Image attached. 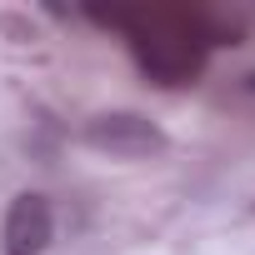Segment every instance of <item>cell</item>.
Segmentation results:
<instances>
[{
    "label": "cell",
    "instance_id": "obj_1",
    "mask_svg": "<svg viewBox=\"0 0 255 255\" xmlns=\"http://www.w3.org/2000/svg\"><path fill=\"white\" fill-rule=\"evenodd\" d=\"M90 20L115 25L130 40L135 65L155 85H190L205 70L210 45H220V25L195 10H90Z\"/></svg>",
    "mask_w": 255,
    "mask_h": 255
},
{
    "label": "cell",
    "instance_id": "obj_3",
    "mask_svg": "<svg viewBox=\"0 0 255 255\" xmlns=\"http://www.w3.org/2000/svg\"><path fill=\"white\" fill-rule=\"evenodd\" d=\"M55 240V210L45 195L20 190L5 210V225H0V250L5 255H40Z\"/></svg>",
    "mask_w": 255,
    "mask_h": 255
},
{
    "label": "cell",
    "instance_id": "obj_4",
    "mask_svg": "<svg viewBox=\"0 0 255 255\" xmlns=\"http://www.w3.org/2000/svg\"><path fill=\"white\" fill-rule=\"evenodd\" d=\"M250 90H255V75H250Z\"/></svg>",
    "mask_w": 255,
    "mask_h": 255
},
{
    "label": "cell",
    "instance_id": "obj_2",
    "mask_svg": "<svg viewBox=\"0 0 255 255\" xmlns=\"http://www.w3.org/2000/svg\"><path fill=\"white\" fill-rule=\"evenodd\" d=\"M85 145L115 160H150L170 145V135L140 110H100L85 120Z\"/></svg>",
    "mask_w": 255,
    "mask_h": 255
}]
</instances>
